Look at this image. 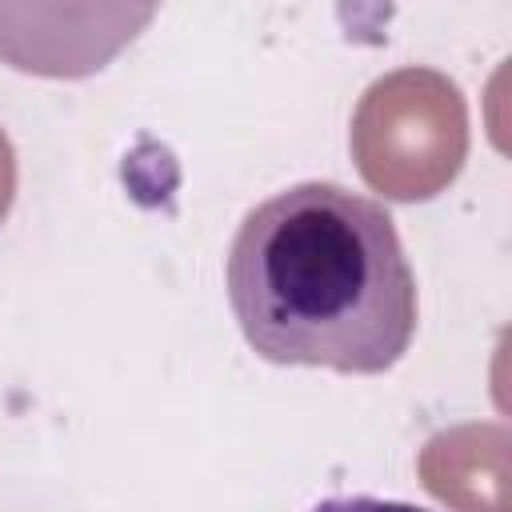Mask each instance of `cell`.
I'll list each match as a JSON object with an SVG mask.
<instances>
[{
  "label": "cell",
  "mask_w": 512,
  "mask_h": 512,
  "mask_svg": "<svg viewBox=\"0 0 512 512\" xmlns=\"http://www.w3.org/2000/svg\"><path fill=\"white\" fill-rule=\"evenodd\" d=\"M312 512H432V508L408 500H380V496H332L320 500Z\"/></svg>",
  "instance_id": "2"
},
{
  "label": "cell",
  "mask_w": 512,
  "mask_h": 512,
  "mask_svg": "<svg viewBox=\"0 0 512 512\" xmlns=\"http://www.w3.org/2000/svg\"><path fill=\"white\" fill-rule=\"evenodd\" d=\"M224 280L268 364L376 376L416 336V276L392 212L328 180L260 200L232 236Z\"/></svg>",
  "instance_id": "1"
}]
</instances>
